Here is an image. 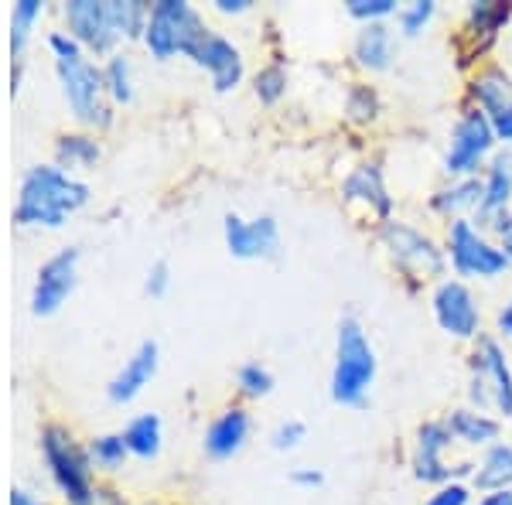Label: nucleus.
Instances as JSON below:
<instances>
[{
  "mask_svg": "<svg viewBox=\"0 0 512 505\" xmlns=\"http://www.w3.org/2000/svg\"><path fill=\"white\" fill-rule=\"evenodd\" d=\"M89 202V185L59 164H35L24 171L14 205V222L24 229H62L72 212Z\"/></svg>",
  "mask_w": 512,
  "mask_h": 505,
  "instance_id": "obj_1",
  "label": "nucleus"
},
{
  "mask_svg": "<svg viewBox=\"0 0 512 505\" xmlns=\"http://www.w3.org/2000/svg\"><path fill=\"white\" fill-rule=\"evenodd\" d=\"M379 359L366 328L355 314H345L335 328V366H332V400L338 407L359 410L369 403V389L376 383Z\"/></svg>",
  "mask_w": 512,
  "mask_h": 505,
  "instance_id": "obj_2",
  "label": "nucleus"
},
{
  "mask_svg": "<svg viewBox=\"0 0 512 505\" xmlns=\"http://www.w3.org/2000/svg\"><path fill=\"white\" fill-rule=\"evenodd\" d=\"M379 246L390 256V263L403 273V280H410V287L420 284H441L448 277V253L444 243H437L431 233L410 226L400 219H386L376 226Z\"/></svg>",
  "mask_w": 512,
  "mask_h": 505,
  "instance_id": "obj_3",
  "label": "nucleus"
},
{
  "mask_svg": "<svg viewBox=\"0 0 512 505\" xmlns=\"http://www.w3.org/2000/svg\"><path fill=\"white\" fill-rule=\"evenodd\" d=\"M38 447H41V458H45V465H48V475H52L55 488H59L62 502L65 505H93V499H96L93 458H89L86 447L72 437V430L62 424L41 427Z\"/></svg>",
  "mask_w": 512,
  "mask_h": 505,
  "instance_id": "obj_4",
  "label": "nucleus"
},
{
  "mask_svg": "<svg viewBox=\"0 0 512 505\" xmlns=\"http://www.w3.org/2000/svg\"><path fill=\"white\" fill-rule=\"evenodd\" d=\"M209 35L212 28L188 0H158V4H151V21H147L144 31V45L151 52V59L168 62L175 55L195 59V52Z\"/></svg>",
  "mask_w": 512,
  "mask_h": 505,
  "instance_id": "obj_5",
  "label": "nucleus"
},
{
  "mask_svg": "<svg viewBox=\"0 0 512 505\" xmlns=\"http://www.w3.org/2000/svg\"><path fill=\"white\" fill-rule=\"evenodd\" d=\"M55 76H59L62 96L69 103L72 117L86 130H106L113 123V103L106 96L103 65H96L89 55L82 59L55 62Z\"/></svg>",
  "mask_w": 512,
  "mask_h": 505,
  "instance_id": "obj_6",
  "label": "nucleus"
},
{
  "mask_svg": "<svg viewBox=\"0 0 512 505\" xmlns=\"http://www.w3.org/2000/svg\"><path fill=\"white\" fill-rule=\"evenodd\" d=\"M444 253H448L454 277L465 280V284L468 280H495L512 267V260L502 253V246L485 236L482 229H475L472 219L448 222V229H444Z\"/></svg>",
  "mask_w": 512,
  "mask_h": 505,
  "instance_id": "obj_7",
  "label": "nucleus"
},
{
  "mask_svg": "<svg viewBox=\"0 0 512 505\" xmlns=\"http://www.w3.org/2000/svg\"><path fill=\"white\" fill-rule=\"evenodd\" d=\"M499 151L492 123L478 106H461L451 127L448 151H444V175L448 178H482L485 164Z\"/></svg>",
  "mask_w": 512,
  "mask_h": 505,
  "instance_id": "obj_8",
  "label": "nucleus"
},
{
  "mask_svg": "<svg viewBox=\"0 0 512 505\" xmlns=\"http://www.w3.org/2000/svg\"><path fill=\"white\" fill-rule=\"evenodd\" d=\"M506 28H512V4L506 0H472L465 11V28L454 38L461 69H472V65L482 69L485 55L492 52Z\"/></svg>",
  "mask_w": 512,
  "mask_h": 505,
  "instance_id": "obj_9",
  "label": "nucleus"
},
{
  "mask_svg": "<svg viewBox=\"0 0 512 505\" xmlns=\"http://www.w3.org/2000/svg\"><path fill=\"white\" fill-rule=\"evenodd\" d=\"M454 437L444 420H427V424L417 427L414 434V454H410V468H414V478L424 485H448V482H472L475 475V461H461V465H448L444 454L451 451Z\"/></svg>",
  "mask_w": 512,
  "mask_h": 505,
  "instance_id": "obj_10",
  "label": "nucleus"
},
{
  "mask_svg": "<svg viewBox=\"0 0 512 505\" xmlns=\"http://www.w3.org/2000/svg\"><path fill=\"white\" fill-rule=\"evenodd\" d=\"M431 311L434 321L451 342H468L475 345L482 331V308H478V297L465 280L458 277H444L441 284H434L431 294Z\"/></svg>",
  "mask_w": 512,
  "mask_h": 505,
  "instance_id": "obj_11",
  "label": "nucleus"
},
{
  "mask_svg": "<svg viewBox=\"0 0 512 505\" xmlns=\"http://www.w3.org/2000/svg\"><path fill=\"white\" fill-rule=\"evenodd\" d=\"M468 376L482 379L492 393V407L499 420H512V355L499 335H482L468 355Z\"/></svg>",
  "mask_w": 512,
  "mask_h": 505,
  "instance_id": "obj_12",
  "label": "nucleus"
},
{
  "mask_svg": "<svg viewBox=\"0 0 512 505\" xmlns=\"http://www.w3.org/2000/svg\"><path fill=\"white\" fill-rule=\"evenodd\" d=\"M79 280V250L65 246L55 256H48L38 267V277L31 284V314L35 318H52L55 311L69 301V294L76 291Z\"/></svg>",
  "mask_w": 512,
  "mask_h": 505,
  "instance_id": "obj_13",
  "label": "nucleus"
},
{
  "mask_svg": "<svg viewBox=\"0 0 512 505\" xmlns=\"http://www.w3.org/2000/svg\"><path fill=\"white\" fill-rule=\"evenodd\" d=\"M222 239L236 260H274L280 253V226L274 215L243 219L239 212H229L222 219Z\"/></svg>",
  "mask_w": 512,
  "mask_h": 505,
  "instance_id": "obj_14",
  "label": "nucleus"
},
{
  "mask_svg": "<svg viewBox=\"0 0 512 505\" xmlns=\"http://www.w3.org/2000/svg\"><path fill=\"white\" fill-rule=\"evenodd\" d=\"M62 18H65V31L86 52L103 55V59H110L117 52L120 38L110 24V14H106V0H65Z\"/></svg>",
  "mask_w": 512,
  "mask_h": 505,
  "instance_id": "obj_15",
  "label": "nucleus"
},
{
  "mask_svg": "<svg viewBox=\"0 0 512 505\" xmlns=\"http://www.w3.org/2000/svg\"><path fill=\"white\" fill-rule=\"evenodd\" d=\"M192 62L209 76L216 93H233L246 76V59H243V52H239V45L233 38L219 35V31H212V35L202 41V48L195 52Z\"/></svg>",
  "mask_w": 512,
  "mask_h": 505,
  "instance_id": "obj_16",
  "label": "nucleus"
},
{
  "mask_svg": "<svg viewBox=\"0 0 512 505\" xmlns=\"http://www.w3.org/2000/svg\"><path fill=\"white\" fill-rule=\"evenodd\" d=\"M338 192H342L345 205H362V209L376 219V226L386 219H393V195H390V188H386L383 168H379L376 161L355 164L349 175H345Z\"/></svg>",
  "mask_w": 512,
  "mask_h": 505,
  "instance_id": "obj_17",
  "label": "nucleus"
},
{
  "mask_svg": "<svg viewBox=\"0 0 512 505\" xmlns=\"http://www.w3.org/2000/svg\"><path fill=\"white\" fill-rule=\"evenodd\" d=\"M158 366H161V349L158 342H140L134 352H130V359L123 362L117 369V376L110 379V386H106V400L117 403V407H127V403H134L140 393H144L147 386H151V379L158 376Z\"/></svg>",
  "mask_w": 512,
  "mask_h": 505,
  "instance_id": "obj_18",
  "label": "nucleus"
},
{
  "mask_svg": "<svg viewBox=\"0 0 512 505\" xmlns=\"http://www.w3.org/2000/svg\"><path fill=\"white\" fill-rule=\"evenodd\" d=\"M246 441H250V410L233 403V407L219 410L216 417H212V424L205 427L202 444L212 461H229L243 451Z\"/></svg>",
  "mask_w": 512,
  "mask_h": 505,
  "instance_id": "obj_19",
  "label": "nucleus"
},
{
  "mask_svg": "<svg viewBox=\"0 0 512 505\" xmlns=\"http://www.w3.org/2000/svg\"><path fill=\"white\" fill-rule=\"evenodd\" d=\"M352 59L362 72L379 76V72H390L396 62V35L386 21L379 24H359L352 38Z\"/></svg>",
  "mask_w": 512,
  "mask_h": 505,
  "instance_id": "obj_20",
  "label": "nucleus"
},
{
  "mask_svg": "<svg viewBox=\"0 0 512 505\" xmlns=\"http://www.w3.org/2000/svg\"><path fill=\"white\" fill-rule=\"evenodd\" d=\"M512 103V76L499 62H485L468 76L465 106H478L482 113H495L499 106Z\"/></svg>",
  "mask_w": 512,
  "mask_h": 505,
  "instance_id": "obj_21",
  "label": "nucleus"
},
{
  "mask_svg": "<svg viewBox=\"0 0 512 505\" xmlns=\"http://www.w3.org/2000/svg\"><path fill=\"white\" fill-rule=\"evenodd\" d=\"M482 209V178H448L431 195V212L441 219H472Z\"/></svg>",
  "mask_w": 512,
  "mask_h": 505,
  "instance_id": "obj_22",
  "label": "nucleus"
},
{
  "mask_svg": "<svg viewBox=\"0 0 512 505\" xmlns=\"http://www.w3.org/2000/svg\"><path fill=\"white\" fill-rule=\"evenodd\" d=\"M444 424H448L454 444L482 447V451L502 437V420L492 417V413L475 410V407H454L448 417H444Z\"/></svg>",
  "mask_w": 512,
  "mask_h": 505,
  "instance_id": "obj_23",
  "label": "nucleus"
},
{
  "mask_svg": "<svg viewBox=\"0 0 512 505\" xmlns=\"http://www.w3.org/2000/svg\"><path fill=\"white\" fill-rule=\"evenodd\" d=\"M512 209V147H499L482 171V209L502 212Z\"/></svg>",
  "mask_w": 512,
  "mask_h": 505,
  "instance_id": "obj_24",
  "label": "nucleus"
},
{
  "mask_svg": "<svg viewBox=\"0 0 512 505\" xmlns=\"http://www.w3.org/2000/svg\"><path fill=\"white\" fill-rule=\"evenodd\" d=\"M468 485L482 495L499 492V488H512V444L495 441L492 447H485L482 458L475 461V475Z\"/></svg>",
  "mask_w": 512,
  "mask_h": 505,
  "instance_id": "obj_25",
  "label": "nucleus"
},
{
  "mask_svg": "<svg viewBox=\"0 0 512 505\" xmlns=\"http://www.w3.org/2000/svg\"><path fill=\"white\" fill-rule=\"evenodd\" d=\"M103 157V147H99L96 134L89 130H65V134L55 137V164L69 175H76L82 168H93V164Z\"/></svg>",
  "mask_w": 512,
  "mask_h": 505,
  "instance_id": "obj_26",
  "label": "nucleus"
},
{
  "mask_svg": "<svg viewBox=\"0 0 512 505\" xmlns=\"http://www.w3.org/2000/svg\"><path fill=\"white\" fill-rule=\"evenodd\" d=\"M120 434L130 447V458L140 461H154L164 447V427L158 413H137V417L127 420V427Z\"/></svg>",
  "mask_w": 512,
  "mask_h": 505,
  "instance_id": "obj_27",
  "label": "nucleus"
},
{
  "mask_svg": "<svg viewBox=\"0 0 512 505\" xmlns=\"http://www.w3.org/2000/svg\"><path fill=\"white\" fill-rule=\"evenodd\" d=\"M106 14H110V24L120 41H144L147 21H151V4H144V0H106Z\"/></svg>",
  "mask_w": 512,
  "mask_h": 505,
  "instance_id": "obj_28",
  "label": "nucleus"
},
{
  "mask_svg": "<svg viewBox=\"0 0 512 505\" xmlns=\"http://www.w3.org/2000/svg\"><path fill=\"white\" fill-rule=\"evenodd\" d=\"M103 82H106V96L110 103L117 106H127L134 103L137 89H134V65L123 52H113L110 59L103 62Z\"/></svg>",
  "mask_w": 512,
  "mask_h": 505,
  "instance_id": "obj_29",
  "label": "nucleus"
},
{
  "mask_svg": "<svg viewBox=\"0 0 512 505\" xmlns=\"http://www.w3.org/2000/svg\"><path fill=\"white\" fill-rule=\"evenodd\" d=\"M379 113H383V103H379L376 86H369V82H352L349 96H345V120H349L352 127H369V123L379 120Z\"/></svg>",
  "mask_w": 512,
  "mask_h": 505,
  "instance_id": "obj_30",
  "label": "nucleus"
},
{
  "mask_svg": "<svg viewBox=\"0 0 512 505\" xmlns=\"http://www.w3.org/2000/svg\"><path fill=\"white\" fill-rule=\"evenodd\" d=\"M45 14V4L41 0H18L11 11V55L14 62H21V52L24 45H28L31 31H35L38 18Z\"/></svg>",
  "mask_w": 512,
  "mask_h": 505,
  "instance_id": "obj_31",
  "label": "nucleus"
},
{
  "mask_svg": "<svg viewBox=\"0 0 512 505\" xmlns=\"http://www.w3.org/2000/svg\"><path fill=\"white\" fill-rule=\"evenodd\" d=\"M86 451H89V458H93V465L106 471H120L130 458V447L123 441V434H99L89 441Z\"/></svg>",
  "mask_w": 512,
  "mask_h": 505,
  "instance_id": "obj_32",
  "label": "nucleus"
},
{
  "mask_svg": "<svg viewBox=\"0 0 512 505\" xmlns=\"http://www.w3.org/2000/svg\"><path fill=\"white\" fill-rule=\"evenodd\" d=\"M236 393L243 400H263V396L274 393V372L260 362H243L236 369Z\"/></svg>",
  "mask_w": 512,
  "mask_h": 505,
  "instance_id": "obj_33",
  "label": "nucleus"
},
{
  "mask_svg": "<svg viewBox=\"0 0 512 505\" xmlns=\"http://www.w3.org/2000/svg\"><path fill=\"white\" fill-rule=\"evenodd\" d=\"M253 93H256L260 103H267V106L280 103V99L287 96V69H284V62L274 59V62L263 65V69L253 76Z\"/></svg>",
  "mask_w": 512,
  "mask_h": 505,
  "instance_id": "obj_34",
  "label": "nucleus"
},
{
  "mask_svg": "<svg viewBox=\"0 0 512 505\" xmlns=\"http://www.w3.org/2000/svg\"><path fill=\"white\" fill-rule=\"evenodd\" d=\"M437 18V4L434 0H414V4H403L400 14H396V24H400L403 38H420L431 21Z\"/></svg>",
  "mask_w": 512,
  "mask_h": 505,
  "instance_id": "obj_35",
  "label": "nucleus"
},
{
  "mask_svg": "<svg viewBox=\"0 0 512 505\" xmlns=\"http://www.w3.org/2000/svg\"><path fill=\"white\" fill-rule=\"evenodd\" d=\"M345 14L359 24H379L400 14V7H396V0H345Z\"/></svg>",
  "mask_w": 512,
  "mask_h": 505,
  "instance_id": "obj_36",
  "label": "nucleus"
},
{
  "mask_svg": "<svg viewBox=\"0 0 512 505\" xmlns=\"http://www.w3.org/2000/svg\"><path fill=\"white\" fill-rule=\"evenodd\" d=\"M304 441H308V424H304V420H280V424L270 430V447L280 454L297 451Z\"/></svg>",
  "mask_w": 512,
  "mask_h": 505,
  "instance_id": "obj_37",
  "label": "nucleus"
},
{
  "mask_svg": "<svg viewBox=\"0 0 512 505\" xmlns=\"http://www.w3.org/2000/svg\"><path fill=\"white\" fill-rule=\"evenodd\" d=\"M472 492L475 488L468 482H448L437 485L431 495H427L424 505H472Z\"/></svg>",
  "mask_w": 512,
  "mask_h": 505,
  "instance_id": "obj_38",
  "label": "nucleus"
},
{
  "mask_svg": "<svg viewBox=\"0 0 512 505\" xmlns=\"http://www.w3.org/2000/svg\"><path fill=\"white\" fill-rule=\"evenodd\" d=\"M168 291H171V267L164 260L151 263V267H147V277H144V294L158 301V297H164Z\"/></svg>",
  "mask_w": 512,
  "mask_h": 505,
  "instance_id": "obj_39",
  "label": "nucleus"
},
{
  "mask_svg": "<svg viewBox=\"0 0 512 505\" xmlns=\"http://www.w3.org/2000/svg\"><path fill=\"white\" fill-rule=\"evenodd\" d=\"M48 48H52L55 62L82 59V55H86V48H82L79 41L69 35V31H48Z\"/></svg>",
  "mask_w": 512,
  "mask_h": 505,
  "instance_id": "obj_40",
  "label": "nucleus"
},
{
  "mask_svg": "<svg viewBox=\"0 0 512 505\" xmlns=\"http://www.w3.org/2000/svg\"><path fill=\"white\" fill-rule=\"evenodd\" d=\"M485 117H489V123H492L495 140H499L502 147H512V103L499 106L495 113H485Z\"/></svg>",
  "mask_w": 512,
  "mask_h": 505,
  "instance_id": "obj_41",
  "label": "nucleus"
},
{
  "mask_svg": "<svg viewBox=\"0 0 512 505\" xmlns=\"http://www.w3.org/2000/svg\"><path fill=\"white\" fill-rule=\"evenodd\" d=\"M291 485L315 492V488L325 485V471H321V468H311V465H301V468H294V471H291Z\"/></svg>",
  "mask_w": 512,
  "mask_h": 505,
  "instance_id": "obj_42",
  "label": "nucleus"
},
{
  "mask_svg": "<svg viewBox=\"0 0 512 505\" xmlns=\"http://www.w3.org/2000/svg\"><path fill=\"white\" fill-rule=\"evenodd\" d=\"M212 7L226 18H239V14L253 11V0H212Z\"/></svg>",
  "mask_w": 512,
  "mask_h": 505,
  "instance_id": "obj_43",
  "label": "nucleus"
},
{
  "mask_svg": "<svg viewBox=\"0 0 512 505\" xmlns=\"http://www.w3.org/2000/svg\"><path fill=\"white\" fill-rule=\"evenodd\" d=\"M495 331H499L502 342H512V297L495 314Z\"/></svg>",
  "mask_w": 512,
  "mask_h": 505,
  "instance_id": "obj_44",
  "label": "nucleus"
},
{
  "mask_svg": "<svg viewBox=\"0 0 512 505\" xmlns=\"http://www.w3.org/2000/svg\"><path fill=\"white\" fill-rule=\"evenodd\" d=\"M93 505H127V502H123V495L117 492V488L96 485V499H93Z\"/></svg>",
  "mask_w": 512,
  "mask_h": 505,
  "instance_id": "obj_45",
  "label": "nucleus"
},
{
  "mask_svg": "<svg viewBox=\"0 0 512 505\" xmlns=\"http://www.w3.org/2000/svg\"><path fill=\"white\" fill-rule=\"evenodd\" d=\"M475 505H512V488H499V492H485Z\"/></svg>",
  "mask_w": 512,
  "mask_h": 505,
  "instance_id": "obj_46",
  "label": "nucleus"
},
{
  "mask_svg": "<svg viewBox=\"0 0 512 505\" xmlns=\"http://www.w3.org/2000/svg\"><path fill=\"white\" fill-rule=\"evenodd\" d=\"M11 505H45V502H41L35 492H28V488L14 485L11 488Z\"/></svg>",
  "mask_w": 512,
  "mask_h": 505,
  "instance_id": "obj_47",
  "label": "nucleus"
},
{
  "mask_svg": "<svg viewBox=\"0 0 512 505\" xmlns=\"http://www.w3.org/2000/svg\"><path fill=\"white\" fill-rule=\"evenodd\" d=\"M499 246H502V253H506V256H509V260H512V233H509L506 239H502V243H499Z\"/></svg>",
  "mask_w": 512,
  "mask_h": 505,
  "instance_id": "obj_48",
  "label": "nucleus"
},
{
  "mask_svg": "<svg viewBox=\"0 0 512 505\" xmlns=\"http://www.w3.org/2000/svg\"><path fill=\"white\" fill-rule=\"evenodd\" d=\"M509 41H512V28H509Z\"/></svg>",
  "mask_w": 512,
  "mask_h": 505,
  "instance_id": "obj_49",
  "label": "nucleus"
}]
</instances>
